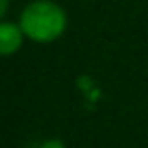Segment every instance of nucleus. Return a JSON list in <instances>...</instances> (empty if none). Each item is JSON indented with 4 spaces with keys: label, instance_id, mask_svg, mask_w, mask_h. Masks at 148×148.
I'll return each instance as SVG.
<instances>
[{
    "label": "nucleus",
    "instance_id": "1",
    "mask_svg": "<svg viewBox=\"0 0 148 148\" xmlns=\"http://www.w3.org/2000/svg\"><path fill=\"white\" fill-rule=\"evenodd\" d=\"M18 25L27 39L35 43H51L65 33L67 14L51 0H33L23 8Z\"/></svg>",
    "mask_w": 148,
    "mask_h": 148
},
{
    "label": "nucleus",
    "instance_id": "2",
    "mask_svg": "<svg viewBox=\"0 0 148 148\" xmlns=\"http://www.w3.org/2000/svg\"><path fill=\"white\" fill-rule=\"evenodd\" d=\"M23 37H25V33H23L21 25L8 23V21L0 23V53L4 57L16 53L23 45Z\"/></svg>",
    "mask_w": 148,
    "mask_h": 148
},
{
    "label": "nucleus",
    "instance_id": "3",
    "mask_svg": "<svg viewBox=\"0 0 148 148\" xmlns=\"http://www.w3.org/2000/svg\"><path fill=\"white\" fill-rule=\"evenodd\" d=\"M43 148H63V142L61 140H49L43 144Z\"/></svg>",
    "mask_w": 148,
    "mask_h": 148
},
{
    "label": "nucleus",
    "instance_id": "4",
    "mask_svg": "<svg viewBox=\"0 0 148 148\" xmlns=\"http://www.w3.org/2000/svg\"><path fill=\"white\" fill-rule=\"evenodd\" d=\"M0 2H2V4H0V16H4L6 8H8V0H0Z\"/></svg>",
    "mask_w": 148,
    "mask_h": 148
}]
</instances>
